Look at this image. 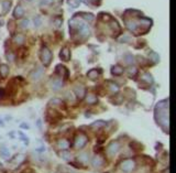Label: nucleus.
Here are the masks:
<instances>
[{"label": "nucleus", "mask_w": 176, "mask_h": 173, "mask_svg": "<svg viewBox=\"0 0 176 173\" xmlns=\"http://www.w3.org/2000/svg\"><path fill=\"white\" fill-rule=\"evenodd\" d=\"M134 167H135V163H134L133 160H131V159L124 160L123 162L121 163V165H120L121 170H122L124 173H130L134 169Z\"/></svg>", "instance_id": "f257e3e1"}, {"label": "nucleus", "mask_w": 176, "mask_h": 173, "mask_svg": "<svg viewBox=\"0 0 176 173\" xmlns=\"http://www.w3.org/2000/svg\"><path fill=\"white\" fill-rule=\"evenodd\" d=\"M41 60L44 65H48L51 60H52V53L48 48H43L41 52Z\"/></svg>", "instance_id": "f03ea898"}, {"label": "nucleus", "mask_w": 176, "mask_h": 173, "mask_svg": "<svg viewBox=\"0 0 176 173\" xmlns=\"http://www.w3.org/2000/svg\"><path fill=\"white\" fill-rule=\"evenodd\" d=\"M87 137L85 135H79L77 136L76 140H75V146H76V148L78 149H81V148H84L87 143Z\"/></svg>", "instance_id": "7ed1b4c3"}, {"label": "nucleus", "mask_w": 176, "mask_h": 173, "mask_svg": "<svg viewBox=\"0 0 176 173\" xmlns=\"http://www.w3.org/2000/svg\"><path fill=\"white\" fill-rule=\"evenodd\" d=\"M120 149V144L118 142H111L109 144V147H108V154L109 155H114V154H117V152L119 151Z\"/></svg>", "instance_id": "20e7f679"}, {"label": "nucleus", "mask_w": 176, "mask_h": 173, "mask_svg": "<svg viewBox=\"0 0 176 173\" xmlns=\"http://www.w3.org/2000/svg\"><path fill=\"white\" fill-rule=\"evenodd\" d=\"M57 147L61 150H67L69 148V142L66 139H61L58 140V142H57Z\"/></svg>", "instance_id": "39448f33"}, {"label": "nucleus", "mask_w": 176, "mask_h": 173, "mask_svg": "<svg viewBox=\"0 0 176 173\" xmlns=\"http://www.w3.org/2000/svg\"><path fill=\"white\" fill-rule=\"evenodd\" d=\"M91 163H93V165H94L95 168H100V167L104 164V160H102V158L99 157V155H96L95 158L93 159Z\"/></svg>", "instance_id": "423d86ee"}, {"label": "nucleus", "mask_w": 176, "mask_h": 173, "mask_svg": "<svg viewBox=\"0 0 176 173\" xmlns=\"http://www.w3.org/2000/svg\"><path fill=\"white\" fill-rule=\"evenodd\" d=\"M74 91H75L76 96L79 97V98H83V97L85 96V89L81 86H76L74 88Z\"/></svg>", "instance_id": "0eeeda50"}, {"label": "nucleus", "mask_w": 176, "mask_h": 173, "mask_svg": "<svg viewBox=\"0 0 176 173\" xmlns=\"http://www.w3.org/2000/svg\"><path fill=\"white\" fill-rule=\"evenodd\" d=\"M62 85H63V83H62V81L61 79H53L52 81V88L53 89H55V91H57V89H60L61 87H62Z\"/></svg>", "instance_id": "6e6552de"}, {"label": "nucleus", "mask_w": 176, "mask_h": 173, "mask_svg": "<svg viewBox=\"0 0 176 173\" xmlns=\"http://www.w3.org/2000/svg\"><path fill=\"white\" fill-rule=\"evenodd\" d=\"M111 72H112V74H114V75H120V74L123 73V68H121V66H119V65H116V66L112 68Z\"/></svg>", "instance_id": "1a4fd4ad"}, {"label": "nucleus", "mask_w": 176, "mask_h": 173, "mask_svg": "<svg viewBox=\"0 0 176 173\" xmlns=\"http://www.w3.org/2000/svg\"><path fill=\"white\" fill-rule=\"evenodd\" d=\"M61 58H63V60H65V61H67V60H69V51H68V49H63L62 52H61Z\"/></svg>", "instance_id": "9d476101"}, {"label": "nucleus", "mask_w": 176, "mask_h": 173, "mask_svg": "<svg viewBox=\"0 0 176 173\" xmlns=\"http://www.w3.org/2000/svg\"><path fill=\"white\" fill-rule=\"evenodd\" d=\"M0 155H1L2 158H5V159L9 158V157H10L9 149H7V148H1V149H0Z\"/></svg>", "instance_id": "9b49d317"}, {"label": "nucleus", "mask_w": 176, "mask_h": 173, "mask_svg": "<svg viewBox=\"0 0 176 173\" xmlns=\"http://www.w3.org/2000/svg\"><path fill=\"white\" fill-rule=\"evenodd\" d=\"M24 13L23 9H22V7H17L15 10H14V17H17V18H20V17H22Z\"/></svg>", "instance_id": "f8f14e48"}, {"label": "nucleus", "mask_w": 176, "mask_h": 173, "mask_svg": "<svg viewBox=\"0 0 176 173\" xmlns=\"http://www.w3.org/2000/svg\"><path fill=\"white\" fill-rule=\"evenodd\" d=\"M86 101H87L88 104H95V103H97V97H96L95 95H93V94H89V95L87 96Z\"/></svg>", "instance_id": "ddd939ff"}, {"label": "nucleus", "mask_w": 176, "mask_h": 173, "mask_svg": "<svg viewBox=\"0 0 176 173\" xmlns=\"http://www.w3.org/2000/svg\"><path fill=\"white\" fill-rule=\"evenodd\" d=\"M97 76H98L97 70H91V71L88 72V77H89L90 79H95V78H97Z\"/></svg>", "instance_id": "4468645a"}, {"label": "nucleus", "mask_w": 176, "mask_h": 173, "mask_svg": "<svg viewBox=\"0 0 176 173\" xmlns=\"http://www.w3.org/2000/svg\"><path fill=\"white\" fill-rule=\"evenodd\" d=\"M8 72H9V68H7L6 65H1V66H0V73H1V75H2V77L7 76V74H8Z\"/></svg>", "instance_id": "2eb2a0df"}, {"label": "nucleus", "mask_w": 176, "mask_h": 173, "mask_svg": "<svg viewBox=\"0 0 176 173\" xmlns=\"http://www.w3.org/2000/svg\"><path fill=\"white\" fill-rule=\"evenodd\" d=\"M104 126H106L105 121L98 120V121H96V122H94V124L91 125V127H93V128H100V127H104Z\"/></svg>", "instance_id": "dca6fc26"}, {"label": "nucleus", "mask_w": 176, "mask_h": 173, "mask_svg": "<svg viewBox=\"0 0 176 173\" xmlns=\"http://www.w3.org/2000/svg\"><path fill=\"white\" fill-rule=\"evenodd\" d=\"M42 72H43L42 68H38L35 72H33V74H32V77H33V78H35V79H38L39 77L42 75Z\"/></svg>", "instance_id": "f3484780"}, {"label": "nucleus", "mask_w": 176, "mask_h": 173, "mask_svg": "<svg viewBox=\"0 0 176 173\" xmlns=\"http://www.w3.org/2000/svg\"><path fill=\"white\" fill-rule=\"evenodd\" d=\"M109 89L112 93H118V91H119V87L117 86V85H114V84H112V83H110L109 84Z\"/></svg>", "instance_id": "a211bd4d"}, {"label": "nucleus", "mask_w": 176, "mask_h": 173, "mask_svg": "<svg viewBox=\"0 0 176 173\" xmlns=\"http://www.w3.org/2000/svg\"><path fill=\"white\" fill-rule=\"evenodd\" d=\"M8 7H10V4L8 1H5V4H4V8H5V12H7V10H8Z\"/></svg>", "instance_id": "6ab92c4d"}, {"label": "nucleus", "mask_w": 176, "mask_h": 173, "mask_svg": "<svg viewBox=\"0 0 176 173\" xmlns=\"http://www.w3.org/2000/svg\"><path fill=\"white\" fill-rule=\"evenodd\" d=\"M40 23H41V21H40V18L39 17H36L35 19H34V24L38 27V25H40Z\"/></svg>", "instance_id": "aec40b11"}, {"label": "nucleus", "mask_w": 176, "mask_h": 173, "mask_svg": "<svg viewBox=\"0 0 176 173\" xmlns=\"http://www.w3.org/2000/svg\"><path fill=\"white\" fill-rule=\"evenodd\" d=\"M21 128H23V129H29V128H30V127H29V125L28 124H21Z\"/></svg>", "instance_id": "412c9836"}, {"label": "nucleus", "mask_w": 176, "mask_h": 173, "mask_svg": "<svg viewBox=\"0 0 176 173\" xmlns=\"http://www.w3.org/2000/svg\"><path fill=\"white\" fill-rule=\"evenodd\" d=\"M28 25H29V20H24L23 23H22V27L25 28V27H28Z\"/></svg>", "instance_id": "4be33fe9"}, {"label": "nucleus", "mask_w": 176, "mask_h": 173, "mask_svg": "<svg viewBox=\"0 0 176 173\" xmlns=\"http://www.w3.org/2000/svg\"><path fill=\"white\" fill-rule=\"evenodd\" d=\"M53 0H43V4H45V5H50V4H52Z\"/></svg>", "instance_id": "5701e85b"}]
</instances>
